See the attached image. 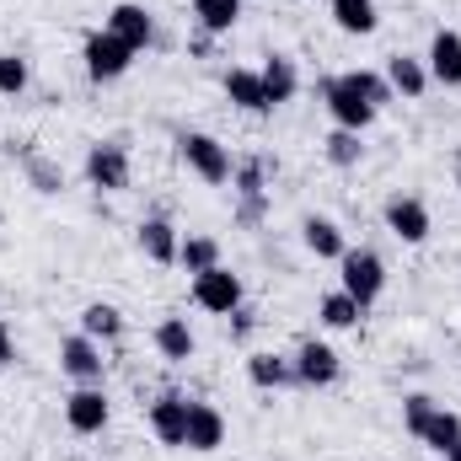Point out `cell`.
I'll return each mask as SVG.
<instances>
[{
    "mask_svg": "<svg viewBox=\"0 0 461 461\" xmlns=\"http://www.w3.org/2000/svg\"><path fill=\"white\" fill-rule=\"evenodd\" d=\"M339 290L354 295L365 312L381 301V290H386V263H381V252H370V247H348L344 258H339Z\"/></svg>",
    "mask_w": 461,
    "mask_h": 461,
    "instance_id": "1",
    "label": "cell"
},
{
    "mask_svg": "<svg viewBox=\"0 0 461 461\" xmlns=\"http://www.w3.org/2000/svg\"><path fill=\"white\" fill-rule=\"evenodd\" d=\"M177 156H183V167L194 172V177H204V183H230V150L215 140V134H199V129H188V134H177Z\"/></svg>",
    "mask_w": 461,
    "mask_h": 461,
    "instance_id": "2",
    "label": "cell"
},
{
    "mask_svg": "<svg viewBox=\"0 0 461 461\" xmlns=\"http://www.w3.org/2000/svg\"><path fill=\"white\" fill-rule=\"evenodd\" d=\"M81 59H86V76H92V81H118V76H129L134 49H129V43H118L113 32L103 27V32H86Z\"/></svg>",
    "mask_w": 461,
    "mask_h": 461,
    "instance_id": "3",
    "label": "cell"
},
{
    "mask_svg": "<svg viewBox=\"0 0 461 461\" xmlns=\"http://www.w3.org/2000/svg\"><path fill=\"white\" fill-rule=\"evenodd\" d=\"M317 92H322V103H328V113H333V123H339V129H354V134H365V129L375 123V108H370V103H365V97L348 86L344 76H328Z\"/></svg>",
    "mask_w": 461,
    "mask_h": 461,
    "instance_id": "4",
    "label": "cell"
},
{
    "mask_svg": "<svg viewBox=\"0 0 461 461\" xmlns=\"http://www.w3.org/2000/svg\"><path fill=\"white\" fill-rule=\"evenodd\" d=\"M59 370H65L76 386H103V370H108L103 344L86 339V333H70V339L59 344Z\"/></svg>",
    "mask_w": 461,
    "mask_h": 461,
    "instance_id": "5",
    "label": "cell"
},
{
    "mask_svg": "<svg viewBox=\"0 0 461 461\" xmlns=\"http://www.w3.org/2000/svg\"><path fill=\"white\" fill-rule=\"evenodd\" d=\"M381 221L386 230L397 236V241H408V247H419V241H429V210H424V199H413V194H392L386 204H381Z\"/></svg>",
    "mask_w": 461,
    "mask_h": 461,
    "instance_id": "6",
    "label": "cell"
},
{
    "mask_svg": "<svg viewBox=\"0 0 461 461\" xmlns=\"http://www.w3.org/2000/svg\"><path fill=\"white\" fill-rule=\"evenodd\" d=\"M194 306H204V312H215V317H230V312L241 306V279L230 274L226 263L194 274Z\"/></svg>",
    "mask_w": 461,
    "mask_h": 461,
    "instance_id": "7",
    "label": "cell"
},
{
    "mask_svg": "<svg viewBox=\"0 0 461 461\" xmlns=\"http://www.w3.org/2000/svg\"><path fill=\"white\" fill-rule=\"evenodd\" d=\"M86 183L103 188V194H123L129 188V150L118 140H97L86 150Z\"/></svg>",
    "mask_w": 461,
    "mask_h": 461,
    "instance_id": "8",
    "label": "cell"
},
{
    "mask_svg": "<svg viewBox=\"0 0 461 461\" xmlns=\"http://www.w3.org/2000/svg\"><path fill=\"white\" fill-rule=\"evenodd\" d=\"M108 392L103 386H76L70 397H65V424L76 429V435H103L108 429Z\"/></svg>",
    "mask_w": 461,
    "mask_h": 461,
    "instance_id": "9",
    "label": "cell"
},
{
    "mask_svg": "<svg viewBox=\"0 0 461 461\" xmlns=\"http://www.w3.org/2000/svg\"><path fill=\"white\" fill-rule=\"evenodd\" d=\"M150 435H156L161 446H172V451L188 446V397H183V392H161V397L150 402Z\"/></svg>",
    "mask_w": 461,
    "mask_h": 461,
    "instance_id": "10",
    "label": "cell"
},
{
    "mask_svg": "<svg viewBox=\"0 0 461 461\" xmlns=\"http://www.w3.org/2000/svg\"><path fill=\"white\" fill-rule=\"evenodd\" d=\"M103 27L113 32L118 43H129L134 54L156 43V16H150V11H145L140 0H118L113 11H108V22H103Z\"/></svg>",
    "mask_w": 461,
    "mask_h": 461,
    "instance_id": "11",
    "label": "cell"
},
{
    "mask_svg": "<svg viewBox=\"0 0 461 461\" xmlns=\"http://www.w3.org/2000/svg\"><path fill=\"white\" fill-rule=\"evenodd\" d=\"M290 365H295V381H301V386H333V381H339V370H344L339 348L317 344V339H306V344L295 348V354H290Z\"/></svg>",
    "mask_w": 461,
    "mask_h": 461,
    "instance_id": "12",
    "label": "cell"
},
{
    "mask_svg": "<svg viewBox=\"0 0 461 461\" xmlns=\"http://www.w3.org/2000/svg\"><path fill=\"white\" fill-rule=\"evenodd\" d=\"M221 446H226V419H221V408L188 397V446H183V451L210 456V451H221Z\"/></svg>",
    "mask_w": 461,
    "mask_h": 461,
    "instance_id": "13",
    "label": "cell"
},
{
    "mask_svg": "<svg viewBox=\"0 0 461 461\" xmlns=\"http://www.w3.org/2000/svg\"><path fill=\"white\" fill-rule=\"evenodd\" d=\"M424 70H429V81H440V86H461V32L440 27V32L429 38Z\"/></svg>",
    "mask_w": 461,
    "mask_h": 461,
    "instance_id": "14",
    "label": "cell"
},
{
    "mask_svg": "<svg viewBox=\"0 0 461 461\" xmlns=\"http://www.w3.org/2000/svg\"><path fill=\"white\" fill-rule=\"evenodd\" d=\"M408 435H413V440H424L435 456H446V451L461 440V419L451 413V408H440V402H435V408H429V413H424V419L408 429Z\"/></svg>",
    "mask_w": 461,
    "mask_h": 461,
    "instance_id": "15",
    "label": "cell"
},
{
    "mask_svg": "<svg viewBox=\"0 0 461 461\" xmlns=\"http://www.w3.org/2000/svg\"><path fill=\"white\" fill-rule=\"evenodd\" d=\"M258 76H263V97H268V108H285V103L301 92V76H295V59H290V54H268Z\"/></svg>",
    "mask_w": 461,
    "mask_h": 461,
    "instance_id": "16",
    "label": "cell"
},
{
    "mask_svg": "<svg viewBox=\"0 0 461 461\" xmlns=\"http://www.w3.org/2000/svg\"><path fill=\"white\" fill-rule=\"evenodd\" d=\"M177 247H183V236H177V226H172L167 215L140 221V252H145L150 263H177Z\"/></svg>",
    "mask_w": 461,
    "mask_h": 461,
    "instance_id": "17",
    "label": "cell"
},
{
    "mask_svg": "<svg viewBox=\"0 0 461 461\" xmlns=\"http://www.w3.org/2000/svg\"><path fill=\"white\" fill-rule=\"evenodd\" d=\"M226 97H230V108H241V113H252V118L274 113L268 97H263V76L258 70H226Z\"/></svg>",
    "mask_w": 461,
    "mask_h": 461,
    "instance_id": "18",
    "label": "cell"
},
{
    "mask_svg": "<svg viewBox=\"0 0 461 461\" xmlns=\"http://www.w3.org/2000/svg\"><path fill=\"white\" fill-rule=\"evenodd\" d=\"M301 241H306V252H317V258H344L348 252V241H344V230H339V221H328V215H306L301 221Z\"/></svg>",
    "mask_w": 461,
    "mask_h": 461,
    "instance_id": "19",
    "label": "cell"
},
{
    "mask_svg": "<svg viewBox=\"0 0 461 461\" xmlns=\"http://www.w3.org/2000/svg\"><path fill=\"white\" fill-rule=\"evenodd\" d=\"M386 81H392V92L408 97V103L429 92V70H424V59H413V54H392V59H386Z\"/></svg>",
    "mask_w": 461,
    "mask_h": 461,
    "instance_id": "20",
    "label": "cell"
},
{
    "mask_svg": "<svg viewBox=\"0 0 461 461\" xmlns=\"http://www.w3.org/2000/svg\"><path fill=\"white\" fill-rule=\"evenodd\" d=\"M333 22L348 38H370L381 27V11H375V0H333Z\"/></svg>",
    "mask_w": 461,
    "mask_h": 461,
    "instance_id": "21",
    "label": "cell"
},
{
    "mask_svg": "<svg viewBox=\"0 0 461 461\" xmlns=\"http://www.w3.org/2000/svg\"><path fill=\"white\" fill-rule=\"evenodd\" d=\"M247 381L263 386V392H279V386L295 381V365H290L285 354H252V359H247Z\"/></svg>",
    "mask_w": 461,
    "mask_h": 461,
    "instance_id": "22",
    "label": "cell"
},
{
    "mask_svg": "<svg viewBox=\"0 0 461 461\" xmlns=\"http://www.w3.org/2000/svg\"><path fill=\"white\" fill-rule=\"evenodd\" d=\"M317 317H322V328H333V333H344V328H359V317H365V306L344 295V290H328L322 301H317Z\"/></svg>",
    "mask_w": 461,
    "mask_h": 461,
    "instance_id": "23",
    "label": "cell"
},
{
    "mask_svg": "<svg viewBox=\"0 0 461 461\" xmlns=\"http://www.w3.org/2000/svg\"><path fill=\"white\" fill-rule=\"evenodd\" d=\"M194 5V27H204V32H230L236 27V16H241V0H188Z\"/></svg>",
    "mask_w": 461,
    "mask_h": 461,
    "instance_id": "24",
    "label": "cell"
},
{
    "mask_svg": "<svg viewBox=\"0 0 461 461\" xmlns=\"http://www.w3.org/2000/svg\"><path fill=\"white\" fill-rule=\"evenodd\" d=\"M156 348L167 359H194V328H188V317H161L156 322Z\"/></svg>",
    "mask_w": 461,
    "mask_h": 461,
    "instance_id": "25",
    "label": "cell"
},
{
    "mask_svg": "<svg viewBox=\"0 0 461 461\" xmlns=\"http://www.w3.org/2000/svg\"><path fill=\"white\" fill-rule=\"evenodd\" d=\"M230 188H236V199H268V161H258V156L236 161L230 167Z\"/></svg>",
    "mask_w": 461,
    "mask_h": 461,
    "instance_id": "26",
    "label": "cell"
},
{
    "mask_svg": "<svg viewBox=\"0 0 461 461\" xmlns=\"http://www.w3.org/2000/svg\"><path fill=\"white\" fill-rule=\"evenodd\" d=\"M81 333H86V339H97V344H108V339L123 333V312L108 306V301H92V306L81 312Z\"/></svg>",
    "mask_w": 461,
    "mask_h": 461,
    "instance_id": "27",
    "label": "cell"
},
{
    "mask_svg": "<svg viewBox=\"0 0 461 461\" xmlns=\"http://www.w3.org/2000/svg\"><path fill=\"white\" fill-rule=\"evenodd\" d=\"M177 263H183L188 274H204V268H215V263H221V241H215V236H183Z\"/></svg>",
    "mask_w": 461,
    "mask_h": 461,
    "instance_id": "28",
    "label": "cell"
},
{
    "mask_svg": "<svg viewBox=\"0 0 461 461\" xmlns=\"http://www.w3.org/2000/svg\"><path fill=\"white\" fill-rule=\"evenodd\" d=\"M344 81L359 92V97H365V103H370V108H375V113L397 97V92H392V81H386V76H375V70H348Z\"/></svg>",
    "mask_w": 461,
    "mask_h": 461,
    "instance_id": "29",
    "label": "cell"
},
{
    "mask_svg": "<svg viewBox=\"0 0 461 461\" xmlns=\"http://www.w3.org/2000/svg\"><path fill=\"white\" fill-rule=\"evenodd\" d=\"M322 156H328L333 167H359V161H365V145H359L354 129H333V134L322 140Z\"/></svg>",
    "mask_w": 461,
    "mask_h": 461,
    "instance_id": "30",
    "label": "cell"
},
{
    "mask_svg": "<svg viewBox=\"0 0 461 461\" xmlns=\"http://www.w3.org/2000/svg\"><path fill=\"white\" fill-rule=\"evenodd\" d=\"M32 86V65L22 54H0V97H22Z\"/></svg>",
    "mask_w": 461,
    "mask_h": 461,
    "instance_id": "31",
    "label": "cell"
},
{
    "mask_svg": "<svg viewBox=\"0 0 461 461\" xmlns=\"http://www.w3.org/2000/svg\"><path fill=\"white\" fill-rule=\"evenodd\" d=\"M27 172H32V183H38V194H59V172H54L49 161H38V156H32V161H27Z\"/></svg>",
    "mask_w": 461,
    "mask_h": 461,
    "instance_id": "32",
    "label": "cell"
},
{
    "mask_svg": "<svg viewBox=\"0 0 461 461\" xmlns=\"http://www.w3.org/2000/svg\"><path fill=\"white\" fill-rule=\"evenodd\" d=\"M263 215H268V199H241L236 204V226H263Z\"/></svg>",
    "mask_w": 461,
    "mask_h": 461,
    "instance_id": "33",
    "label": "cell"
},
{
    "mask_svg": "<svg viewBox=\"0 0 461 461\" xmlns=\"http://www.w3.org/2000/svg\"><path fill=\"white\" fill-rule=\"evenodd\" d=\"M252 328H258V317H252L247 306H236V312H230V339H247Z\"/></svg>",
    "mask_w": 461,
    "mask_h": 461,
    "instance_id": "34",
    "label": "cell"
},
{
    "mask_svg": "<svg viewBox=\"0 0 461 461\" xmlns=\"http://www.w3.org/2000/svg\"><path fill=\"white\" fill-rule=\"evenodd\" d=\"M210 43H215V32H204V27H199V32L188 38V54H194V59H204V54H210Z\"/></svg>",
    "mask_w": 461,
    "mask_h": 461,
    "instance_id": "35",
    "label": "cell"
},
{
    "mask_svg": "<svg viewBox=\"0 0 461 461\" xmlns=\"http://www.w3.org/2000/svg\"><path fill=\"white\" fill-rule=\"evenodd\" d=\"M11 359H16V344H11V328H5V322H0V370H5V365H11Z\"/></svg>",
    "mask_w": 461,
    "mask_h": 461,
    "instance_id": "36",
    "label": "cell"
},
{
    "mask_svg": "<svg viewBox=\"0 0 461 461\" xmlns=\"http://www.w3.org/2000/svg\"><path fill=\"white\" fill-rule=\"evenodd\" d=\"M440 461H461V440H456V446H451V451H446Z\"/></svg>",
    "mask_w": 461,
    "mask_h": 461,
    "instance_id": "37",
    "label": "cell"
},
{
    "mask_svg": "<svg viewBox=\"0 0 461 461\" xmlns=\"http://www.w3.org/2000/svg\"><path fill=\"white\" fill-rule=\"evenodd\" d=\"M456 188H461V167H456Z\"/></svg>",
    "mask_w": 461,
    "mask_h": 461,
    "instance_id": "38",
    "label": "cell"
}]
</instances>
